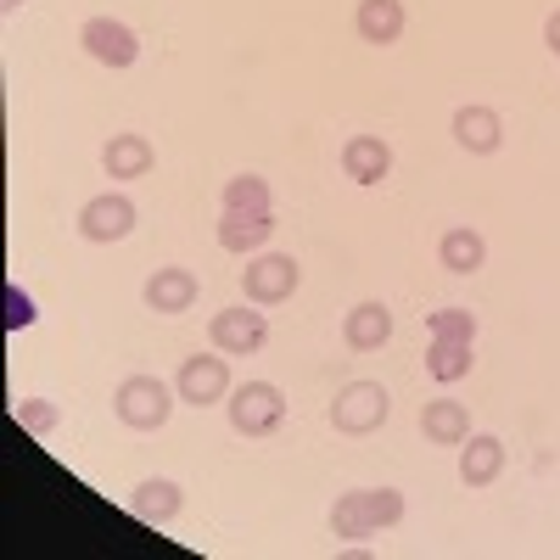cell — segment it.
<instances>
[{
	"label": "cell",
	"instance_id": "6da1fadb",
	"mask_svg": "<svg viewBox=\"0 0 560 560\" xmlns=\"http://www.w3.org/2000/svg\"><path fill=\"white\" fill-rule=\"evenodd\" d=\"M174 387H163L158 376H129L118 393H113V409L129 432H163L168 415H174Z\"/></svg>",
	"mask_w": 560,
	"mask_h": 560
},
{
	"label": "cell",
	"instance_id": "7a4b0ae2",
	"mask_svg": "<svg viewBox=\"0 0 560 560\" xmlns=\"http://www.w3.org/2000/svg\"><path fill=\"white\" fill-rule=\"evenodd\" d=\"M387 409H393V398H387L382 382H348L331 404V427L342 438H370V432L387 427Z\"/></svg>",
	"mask_w": 560,
	"mask_h": 560
},
{
	"label": "cell",
	"instance_id": "3957f363",
	"mask_svg": "<svg viewBox=\"0 0 560 560\" xmlns=\"http://www.w3.org/2000/svg\"><path fill=\"white\" fill-rule=\"evenodd\" d=\"M280 420H287V393L275 382H247L230 393V427L242 438H269Z\"/></svg>",
	"mask_w": 560,
	"mask_h": 560
},
{
	"label": "cell",
	"instance_id": "277c9868",
	"mask_svg": "<svg viewBox=\"0 0 560 560\" xmlns=\"http://www.w3.org/2000/svg\"><path fill=\"white\" fill-rule=\"evenodd\" d=\"M298 280H303V269H298L287 253H258V258L242 269V292H247V303L275 308V303H287V298L298 292Z\"/></svg>",
	"mask_w": 560,
	"mask_h": 560
},
{
	"label": "cell",
	"instance_id": "5b68a950",
	"mask_svg": "<svg viewBox=\"0 0 560 560\" xmlns=\"http://www.w3.org/2000/svg\"><path fill=\"white\" fill-rule=\"evenodd\" d=\"M174 393L179 404H191V409H208L230 393V364L219 353H191L179 364V376H174Z\"/></svg>",
	"mask_w": 560,
	"mask_h": 560
},
{
	"label": "cell",
	"instance_id": "8992f818",
	"mask_svg": "<svg viewBox=\"0 0 560 560\" xmlns=\"http://www.w3.org/2000/svg\"><path fill=\"white\" fill-rule=\"evenodd\" d=\"M79 45H84V51L96 57L102 68H135V57H140L135 28L118 23V18H90V23L79 28Z\"/></svg>",
	"mask_w": 560,
	"mask_h": 560
},
{
	"label": "cell",
	"instance_id": "52a82bcc",
	"mask_svg": "<svg viewBox=\"0 0 560 560\" xmlns=\"http://www.w3.org/2000/svg\"><path fill=\"white\" fill-rule=\"evenodd\" d=\"M135 230V202L124 191H107V197H90L79 208V236L84 242H124Z\"/></svg>",
	"mask_w": 560,
	"mask_h": 560
},
{
	"label": "cell",
	"instance_id": "ba28073f",
	"mask_svg": "<svg viewBox=\"0 0 560 560\" xmlns=\"http://www.w3.org/2000/svg\"><path fill=\"white\" fill-rule=\"evenodd\" d=\"M208 337H213V348H219V353L247 359V353H258V348L269 342V319H264V314H253V308H224V314H213Z\"/></svg>",
	"mask_w": 560,
	"mask_h": 560
},
{
	"label": "cell",
	"instance_id": "9c48e42d",
	"mask_svg": "<svg viewBox=\"0 0 560 560\" xmlns=\"http://www.w3.org/2000/svg\"><path fill=\"white\" fill-rule=\"evenodd\" d=\"M342 174L353 185H382L393 174V147L382 135H353L348 147H342Z\"/></svg>",
	"mask_w": 560,
	"mask_h": 560
},
{
	"label": "cell",
	"instance_id": "30bf717a",
	"mask_svg": "<svg viewBox=\"0 0 560 560\" xmlns=\"http://www.w3.org/2000/svg\"><path fill=\"white\" fill-rule=\"evenodd\" d=\"M387 337H393V308H387V303H353V308H348L342 342H348L353 353H376Z\"/></svg>",
	"mask_w": 560,
	"mask_h": 560
},
{
	"label": "cell",
	"instance_id": "8fae6325",
	"mask_svg": "<svg viewBox=\"0 0 560 560\" xmlns=\"http://www.w3.org/2000/svg\"><path fill=\"white\" fill-rule=\"evenodd\" d=\"M499 471H504V443H499V438L471 432V438L459 443V482H465V488H488Z\"/></svg>",
	"mask_w": 560,
	"mask_h": 560
},
{
	"label": "cell",
	"instance_id": "7c38bea8",
	"mask_svg": "<svg viewBox=\"0 0 560 560\" xmlns=\"http://www.w3.org/2000/svg\"><path fill=\"white\" fill-rule=\"evenodd\" d=\"M191 303H197V275H191V269L168 264V269H158V275L147 280V308H152V314H185Z\"/></svg>",
	"mask_w": 560,
	"mask_h": 560
},
{
	"label": "cell",
	"instance_id": "4fadbf2b",
	"mask_svg": "<svg viewBox=\"0 0 560 560\" xmlns=\"http://www.w3.org/2000/svg\"><path fill=\"white\" fill-rule=\"evenodd\" d=\"M454 140H459L471 158H493L499 140H504V124H499L493 107H459V113H454Z\"/></svg>",
	"mask_w": 560,
	"mask_h": 560
},
{
	"label": "cell",
	"instance_id": "5bb4252c",
	"mask_svg": "<svg viewBox=\"0 0 560 560\" xmlns=\"http://www.w3.org/2000/svg\"><path fill=\"white\" fill-rule=\"evenodd\" d=\"M420 432H427L432 443H443V448H459L465 438H471V409H465L459 398H432L427 409H420Z\"/></svg>",
	"mask_w": 560,
	"mask_h": 560
},
{
	"label": "cell",
	"instance_id": "9a60e30c",
	"mask_svg": "<svg viewBox=\"0 0 560 560\" xmlns=\"http://www.w3.org/2000/svg\"><path fill=\"white\" fill-rule=\"evenodd\" d=\"M353 28L364 45H398L404 34V0H359Z\"/></svg>",
	"mask_w": 560,
	"mask_h": 560
},
{
	"label": "cell",
	"instance_id": "2e32d148",
	"mask_svg": "<svg viewBox=\"0 0 560 560\" xmlns=\"http://www.w3.org/2000/svg\"><path fill=\"white\" fill-rule=\"evenodd\" d=\"M179 504H185V493H179L168 477H147V482L129 493V510H135L140 522H152V527L174 522V516H179Z\"/></svg>",
	"mask_w": 560,
	"mask_h": 560
},
{
	"label": "cell",
	"instance_id": "e0dca14e",
	"mask_svg": "<svg viewBox=\"0 0 560 560\" xmlns=\"http://www.w3.org/2000/svg\"><path fill=\"white\" fill-rule=\"evenodd\" d=\"M102 168H107L113 179L152 174V140H147V135H113L107 152H102Z\"/></svg>",
	"mask_w": 560,
	"mask_h": 560
},
{
	"label": "cell",
	"instance_id": "ac0fdd59",
	"mask_svg": "<svg viewBox=\"0 0 560 560\" xmlns=\"http://www.w3.org/2000/svg\"><path fill=\"white\" fill-rule=\"evenodd\" d=\"M438 258H443V269H448V275H477V269L488 264V242L477 236L471 224H454L448 236L438 242Z\"/></svg>",
	"mask_w": 560,
	"mask_h": 560
},
{
	"label": "cell",
	"instance_id": "d6986e66",
	"mask_svg": "<svg viewBox=\"0 0 560 560\" xmlns=\"http://www.w3.org/2000/svg\"><path fill=\"white\" fill-rule=\"evenodd\" d=\"M275 236V219L269 213H224L219 219V247L224 253H258Z\"/></svg>",
	"mask_w": 560,
	"mask_h": 560
},
{
	"label": "cell",
	"instance_id": "ffe728a7",
	"mask_svg": "<svg viewBox=\"0 0 560 560\" xmlns=\"http://www.w3.org/2000/svg\"><path fill=\"white\" fill-rule=\"evenodd\" d=\"M427 370H432L438 382L471 376V342H459V337H432V348H427Z\"/></svg>",
	"mask_w": 560,
	"mask_h": 560
},
{
	"label": "cell",
	"instance_id": "44dd1931",
	"mask_svg": "<svg viewBox=\"0 0 560 560\" xmlns=\"http://www.w3.org/2000/svg\"><path fill=\"white\" fill-rule=\"evenodd\" d=\"M224 213H269V179L236 174L224 185Z\"/></svg>",
	"mask_w": 560,
	"mask_h": 560
},
{
	"label": "cell",
	"instance_id": "7402d4cb",
	"mask_svg": "<svg viewBox=\"0 0 560 560\" xmlns=\"http://www.w3.org/2000/svg\"><path fill=\"white\" fill-rule=\"evenodd\" d=\"M359 504H364L370 533H382V527L404 522V493H398V488H359Z\"/></svg>",
	"mask_w": 560,
	"mask_h": 560
},
{
	"label": "cell",
	"instance_id": "603a6c76",
	"mask_svg": "<svg viewBox=\"0 0 560 560\" xmlns=\"http://www.w3.org/2000/svg\"><path fill=\"white\" fill-rule=\"evenodd\" d=\"M331 533H337V538H370V522H364L359 488H353V493H342V499L331 504Z\"/></svg>",
	"mask_w": 560,
	"mask_h": 560
},
{
	"label": "cell",
	"instance_id": "cb8c5ba5",
	"mask_svg": "<svg viewBox=\"0 0 560 560\" xmlns=\"http://www.w3.org/2000/svg\"><path fill=\"white\" fill-rule=\"evenodd\" d=\"M427 331H432V337H459V342H477V319L465 314V308H438V314L427 319Z\"/></svg>",
	"mask_w": 560,
	"mask_h": 560
},
{
	"label": "cell",
	"instance_id": "d4e9b609",
	"mask_svg": "<svg viewBox=\"0 0 560 560\" xmlns=\"http://www.w3.org/2000/svg\"><path fill=\"white\" fill-rule=\"evenodd\" d=\"M18 420H23V432L45 438V432L57 427V404H45V398H23V404H18Z\"/></svg>",
	"mask_w": 560,
	"mask_h": 560
},
{
	"label": "cell",
	"instance_id": "484cf974",
	"mask_svg": "<svg viewBox=\"0 0 560 560\" xmlns=\"http://www.w3.org/2000/svg\"><path fill=\"white\" fill-rule=\"evenodd\" d=\"M7 308H12V314H7L12 331H23V325H34V319H39V314H34V298H28V292H18V287L7 292Z\"/></svg>",
	"mask_w": 560,
	"mask_h": 560
},
{
	"label": "cell",
	"instance_id": "4316f807",
	"mask_svg": "<svg viewBox=\"0 0 560 560\" xmlns=\"http://www.w3.org/2000/svg\"><path fill=\"white\" fill-rule=\"evenodd\" d=\"M544 39H549L555 51H560V12H549V23H544Z\"/></svg>",
	"mask_w": 560,
	"mask_h": 560
},
{
	"label": "cell",
	"instance_id": "83f0119b",
	"mask_svg": "<svg viewBox=\"0 0 560 560\" xmlns=\"http://www.w3.org/2000/svg\"><path fill=\"white\" fill-rule=\"evenodd\" d=\"M0 7H7V12H18V7H23V0H0Z\"/></svg>",
	"mask_w": 560,
	"mask_h": 560
}]
</instances>
